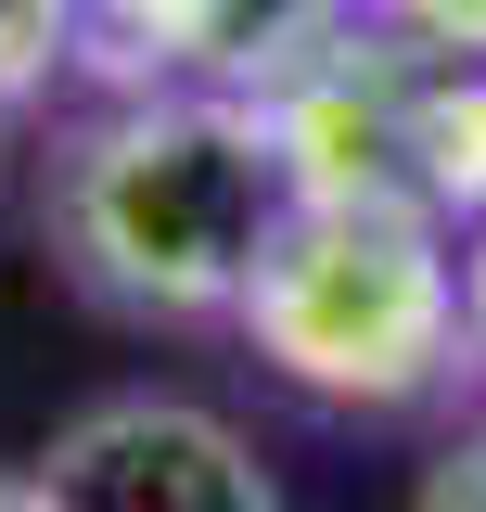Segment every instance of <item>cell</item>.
Listing matches in <instances>:
<instances>
[{
	"label": "cell",
	"instance_id": "6da1fadb",
	"mask_svg": "<svg viewBox=\"0 0 486 512\" xmlns=\"http://www.w3.org/2000/svg\"><path fill=\"white\" fill-rule=\"evenodd\" d=\"M307 167L269 116L231 103H141V116L90 128L52 180V231L77 256V282L103 308L141 320H205L243 308L256 256L282 244V218L307 205Z\"/></svg>",
	"mask_w": 486,
	"mask_h": 512
},
{
	"label": "cell",
	"instance_id": "3957f363",
	"mask_svg": "<svg viewBox=\"0 0 486 512\" xmlns=\"http://www.w3.org/2000/svg\"><path fill=\"white\" fill-rule=\"evenodd\" d=\"M52 512H282V487L256 474V448L192 410V397H103L77 410L39 461Z\"/></svg>",
	"mask_w": 486,
	"mask_h": 512
},
{
	"label": "cell",
	"instance_id": "8992f818",
	"mask_svg": "<svg viewBox=\"0 0 486 512\" xmlns=\"http://www.w3.org/2000/svg\"><path fill=\"white\" fill-rule=\"evenodd\" d=\"M0 512H52V487L39 474H0Z\"/></svg>",
	"mask_w": 486,
	"mask_h": 512
},
{
	"label": "cell",
	"instance_id": "7a4b0ae2",
	"mask_svg": "<svg viewBox=\"0 0 486 512\" xmlns=\"http://www.w3.org/2000/svg\"><path fill=\"white\" fill-rule=\"evenodd\" d=\"M243 333L256 359L295 384V397H333V410H410L474 333H461V256L410 192L346 180L320 167L307 205L282 218V244L256 256L243 282Z\"/></svg>",
	"mask_w": 486,
	"mask_h": 512
},
{
	"label": "cell",
	"instance_id": "277c9868",
	"mask_svg": "<svg viewBox=\"0 0 486 512\" xmlns=\"http://www.w3.org/2000/svg\"><path fill=\"white\" fill-rule=\"evenodd\" d=\"M410 512H486V423L448 448V461H435L423 487H410Z\"/></svg>",
	"mask_w": 486,
	"mask_h": 512
},
{
	"label": "cell",
	"instance_id": "5b68a950",
	"mask_svg": "<svg viewBox=\"0 0 486 512\" xmlns=\"http://www.w3.org/2000/svg\"><path fill=\"white\" fill-rule=\"evenodd\" d=\"M461 333L486 346V218H474V244H461Z\"/></svg>",
	"mask_w": 486,
	"mask_h": 512
}]
</instances>
